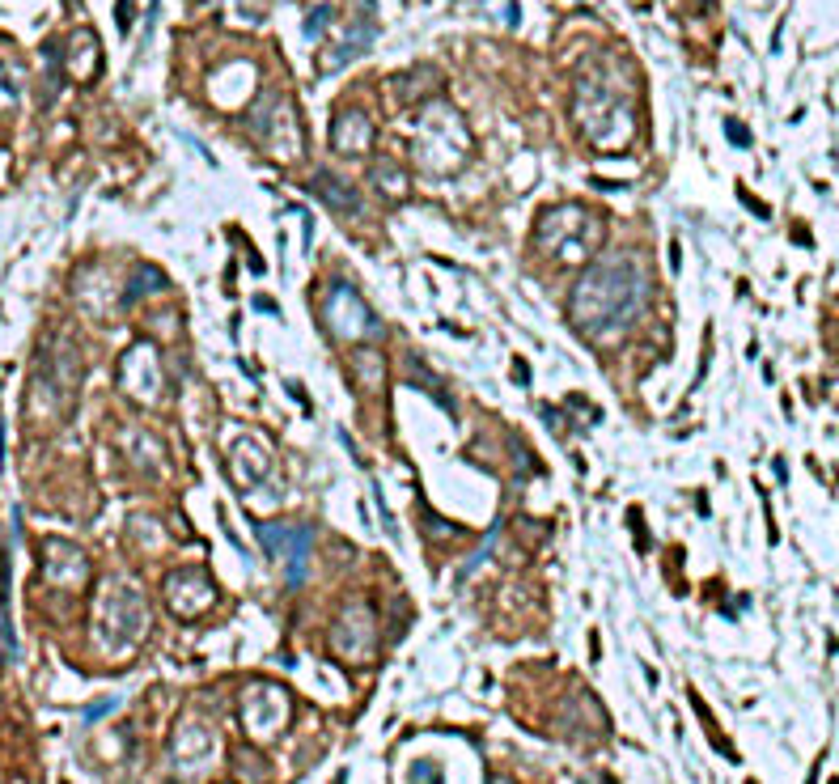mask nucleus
Wrapping results in <instances>:
<instances>
[{
	"mask_svg": "<svg viewBox=\"0 0 839 784\" xmlns=\"http://www.w3.org/2000/svg\"><path fill=\"white\" fill-rule=\"evenodd\" d=\"M373 34H378V26H373V17H361V22H352L344 34H339V43H331L323 56H318L314 64H318V73H339L344 64H352V60H361L365 51H369V43H373Z\"/></svg>",
	"mask_w": 839,
	"mask_h": 784,
	"instance_id": "dca6fc26",
	"label": "nucleus"
},
{
	"mask_svg": "<svg viewBox=\"0 0 839 784\" xmlns=\"http://www.w3.org/2000/svg\"><path fill=\"white\" fill-rule=\"evenodd\" d=\"M475 153V136L467 128L462 111H454L450 102H424L416 115V136H412V162L428 178H450L458 170H467Z\"/></svg>",
	"mask_w": 839,
	"mask_h": 784,
	"instance_id": "7ed1b4c3",
	"label": "nucleus"
},
{
	"mask_svg": "<svg viewBox=\"0 0 839 784\" xmlns=\"http://www.w3.org/2000/svg\"><path fill=\"white\" fill-rule=\"evenodd\" d=\"M348 369H352V382L365 390V395H378L382 382H386V356L373 352V348H356L348 356Z\"/></svg>",
	"mask_w": 839,
	"mask_h": 784,
	"instance_id": "412c9836",
	"label": "nucleus"
},
{
	"mask_svg": "<svg viewBox=\"0 0 839 784\" xmlns=\"http://www.w3.org/2000/svg\"><path fill=\"white\" fill-rule=\"evenodd\" d=\"M602 238L606 225L585 204H556L539 212V221H534V246L556 263H589L598 255Z\"/></svg>",
	"mask_w": 839,
	"mask_h": 784,
	"instance_id": "39448f33",
	"label": "nucleus"
},
{
	"mask_svg": "<svg viewBox=\"0 0 839 784\" xmlns=\"http://www.w3.org/2000/svg\"><path fill=\"white\" fill-rule=\"evenodd\" d=\"M412 784H441V776H437L433 763H416V768H412Z\"/></svg>",
	"mask_w": 839,
	"mask_h": 784,
	"instance_id": "393cba45",
	"label": "nucleus"
},
{
	"mask_svg": "<svg viewBox=\"0 0 839 784\" xmlns=\"http://www.w3.org/2000/svg\"><path fill=\"white\" fill-rule=\"evenodd\" d=\"M649 306V276L632 255H606L589 263L568 293V323L585 340H615Z\"/></svg>",
	"mask_w": 839,
	"mask_h": 784,
	"instance_id": "f257e3e1",
	"label": "nucleus"
},
{
	"mask_svg": "<svg viewBox=\"0 0 839 784\" xmlns=\"http://www.w3.org/2000/svg\"><path fill=\"white\" fill-rule=\"evenodd\" d=\"M111 708H119V700H102V704H94V708L85 712V721H98V717H106Z\"/></svg>",
	"mask_w": 839,
	"mask_h": 784,
	"instance_id": "a878e982",
	"label": "nucleus"
},
{
	"mask_svg": "<svg viewBox=\"0 0 839 784\" xmlns=\"http://www.w3.org/2000/svg\"><path fill=\"white\" fill-rule=\"evenodd\" d=\"M331 645L339 657H352V662H365L373 657V615L365 602H352V607L339 615L335 632H331Z\"/></svg>",
	"mask_w": 839,
	"mask_h": 784,
	"instance_id": "ddd939ff",
	"label": "nucleus"
},
{
	"mask_svg": "<svg viewBox=\"0 0 839 784\" xmlns=\"http://www.w3.org/2000/svg\"><path fill=\"white\" fill-rule=\"evenodd\" d=\"M115 378H119V390H123V395L136 399V403H157V399H162V390H166L162 356H157V348H153L149 340L132 344L128 352L119 356Z\"/></svg>",
	"mask_w": 839,
	"mask_h": 784,
	"instance_id": "1a4fd4ad",
	"label": "nucleus"
},
{
	"mask_svg": "<svg viewBox=\"0 0 839 784\" xmlns=\"http://www.w3.org/2000/svg\"><path fill=\"white\" fill-rule=\"evenodd\" d=\"M255 534H259V543L267 547V556H272V560H284V568H289V585H301V581H306L310 543H314V530H310V526L259 522Z\"/></svg>",
	"mask_w": 839,
	"mask_h": 784,
	"instance_id": "9d476101",
	"label": "nucleus"
},
{
	"mask_svg": "<svg viewBox=\"0 0 839 784\" xmlns=\"http://www.w3.org/2000/svg\"><path fill=\"white\" fill-rule=\"evenodd\" d=\"M725 132H729V140H734V145H751V136H746V128H738L734 119L725 123Z\"/></svg>",
	"mask_w": 839,
	"mask_h": 784,
	"instance_id": "bb28decb",
	"label": "nucleus"
},
{
	"mask_svg": "<svg viewBox=\"0 0 839 784\" xmlns=\"http://www.w3.org/2000/svg\"><path fill=\"white\" fill-rule=\"evenodd\" d=\"M492 784H513V780H505V776H496V780H492Z\"/></svg>",
	"mask_w": 839,
	"mask_h": 784,
	"instance_id": "c85d7f7f",
	"label": "nucleus"
},
{
	"mask_svg": "<svg viewBox=\"0 0 839 784\" xmlns=\"http://www.w3.org/2000/svg\"><path fill=\"white\" fill-rule=\"evenodd\" d=\"M369 178H373V187L382 191V200H390V204H403L407 195H412V178H407V170L399 162H390V157H378Z\"/></svg>",
	"mask_w": 839,
	"mask_h": 784,
	"instance_id": "4be33fe9",
	"label": "nucleus"
},
{
	"mask_svg": "<svg viewBox=\"0 0 839 784\" xmlns=\"http://www.w3.org/2000/svg\"><path fill=\"white\" fill-rule=\"evenodd\" d=\"M64 68L73 73L77 81H94L98 68H102V47L94 39V30H77L73 39H68V56H64Z\"/></svg>",
	"mask_w": 839,
	"mask_h": 784,
	"instance_id": "aec40b11",
	"label": "nucleus"
},
{
	"mask_svg": "<svg viewBox=\"0 0 839 784\" xmlns=\"http://www.w3.org/2000/svg\"><path fill=\"white\" fill-rule=\"evenodd\" d=\"M323 323H327V331L335 335V340H344V344H369V340H378V335L386 331L378 323V314L369 310V301L344 280H335L331 289L323 293Z\"/></svg>",
	"mask_w": 839,
	"mask_h": 784,
	"instance_id": "6e6552de",
	"label": "nucleus"
},
{
	"mask_svg": "<svg viewBox=\"0 0 839 784\" xmlns=\"http://www.w3.org/2000/svg\"><path fill=\"white\" fill-rule=\"evenodd\" d=\"M43 577L56 581V585H68V590H77L85 585L89 577V564H85V551L64 543V539H47L43 543Z\"/></svg>",
	"mask_w": 839,
	"mask_h": 784,
	"instance_id": "4468645a",
	"label": "nucleus"
},
{
	"mask_svg": "<svg viewBox=\"0 0 839 784\" xmlns=\"http://www.w3.org/2000/svg\"><path fill=\"white\" fill-rule=\"evenodd\" d=\"M229 471H234V479L242 488H251V484H259V479L272 475V454H267L263 441L242 437L234 445V454H229Z\"/></svg>",
	"mask_w": 839,
	"mask_h": 784,
	"instance_id": "a211bd4d",
	"label": "nucleus"
},
{
	"mask_svg": "<svg viewBox=\"0 0 839 784\" xmlns=\"http://www.w3.org/2000/svg\"><path fill=\"white\" fill-rule=\"evenodd\" d=\"M331 17H335V9H331V5H318V9L306 17V39H310V43H314L318 34H323V30L331 26Z\"/></svg>",
	"mask_w": 839,
	"mask_h": 784,
	"instance_id": "b1692460",
	"label": "nucleus"
},
{
	"mask_svg": "<svg viewBox=\"0 0 839 784\" xmlns=\"http://www.w3.org/2000/svg\"><path fill=\"white\" fill-rule=\"evenodd\" d=\"M212 602H217V585L204 568H178L166 577V607L178 619H200Z\"/></svg>",
	"mask_w": 839,
	"mask_h": 784,
	"instance_id": "9b49d317",
	"label": "nucleus"
},
{
	"mask_svg": "<svg viewBox=\"0 0 839 784\" xmlns=\"http://www.w3.org/2000/svg\"><path fill=\"white\" fill-rule=\"evenodd\" d=\"M331 149L348 157H365L373 149V123L361 106H344L331 119Z\"/></svg>",
	"mask_w": 839,
	"mask_h": 784,
	"instance_id": "2eb2a0df",
	"label": "nucleus"
},
{
	"mask_svg": "<svg viewBox=\"0 0 839 784\" xmlns=\"http://www.w3.org/2000/svg\"><path fill=\"white\" fill-rule=\"evenodd\" d=\"M242 721L255 738H276L280 729L289 725V696L272 683L251 687L246 691V704H242Z\"/></svg>",
	"mask_w": 839,
	"mask_h": 784,
	"instance_id": "f8f14e48",
	"label": "nucleus"
},
{
	"mask_svg": "<svg viewBox=\"0 0 839 784\" xmlns=\"http://www.w3.org/2000/svg\"><path fill=\"white\" fill-rule=\"evenodd\" d=\"M128 13H132V0H119V26L128 30Z\"/></svg>",
	"mask_w": 839,
	"mask_h": 784,
	"instance_id": "cd10ccee",
	"label": "nucleus"
},
{
	"mask_svg": "<svg viewBox=\"0 0 839 784\" xmlns=\"http://www.w3.org/2000/svg\"><path fill=\"white\" fill-rule=\"evenodd\" d=\"M310 191H314L331 212H339V217H361V212H365L361 195H356V191L344 183V178H335L331 170H318V174L310 178Z\"/></svg>",
	"mask_w": 839,
	"mask_h": 784,
	"instance_id": "6ab92c4d",
	"label": "nucleus"
},
{
	"mask_svg": "<svg viewBox=\"0 0 839 784\" xmlns=\"http://www.w3.org/2000/svg\"><path fill=\"white\" fill-rule=\"evenodd\" d=\"M212 751H217V742H212V734L204 725H195V721H187V725H178V734H174V768L178 772H187V776H200L204 768H208V759H212Z\"/></svg>",
	"mask_w": 839,
	"mask_h": 784,
	"instance_id": "f3484780",
	"label": "nucleus"
},
{
	"mask_svg": "<svg viewBox=\"0 0 839 784\" xmlns=\"http://www.w3.org/2000/svg\"><path fill=\"white\" fill-rule=\"evenodd\" d=\"M149 289H166V276H162V267H149V263H140L132 280H128V293H123V306H136L140 297H149Z\"/></svg>",
	"mask_w": 839,
	"mask_h": 784,
	"instance_id": "5701e85b",
	"label": "nucleus"
},
{
	"mask_svg": "<svg viewBox=\"0 0 839 784\" xmlns=\"http://www.w3.org/2000/svg\"><path fill=\"white\" fill-rule=\"evenodd\" d=\"M68 5H77V0H68Z\"/></svg>",
	"mask_w": 839,
	"mask_h": 784,
	"instance_id": "c756f323",
	"label": "nucleus"
},
{
	"mask_svg": "<svg viewBox=\"0 0 839 784\" xmlns=\"http://www.w3.org/2000/svg\"><path fill=\"white\" fill-rule=\"evenodd\" d=\"M573 119L598 153H619L636 140V81L619 56H594L573 85Z\"/></svg>",
	"mask_w": 839,
	"mask_h": 784,
	"instance_id": "f03ea898",
	"label": "nucleus"
},
{
	"mask_svg": "<svg viewBox=\"0 0 839 784\" xmlns=\"http://www.w3.org/2000/svg\"><path fill=\"white\" fill-rule=\"evenodd\" d=\"M94 632H98V640H102L106 653H132V649L140 645V636L149 632L145 594H140L128 577H111V581L102 585L98 615H94Z\"/></svg>",
	"mask_w": 839,
	"mask_h": 784,
	"instance_id": "423d86ee",
	"label": "nucleus"
},
{
	"mask_svg": "<svg viewBox=\"0 0 839 784\" xmlns=\"http://www.w3.org/2000/svg\"><path fill=\"white\" fill-rule=\"evenodd\" d=\"M246 132L255 136V145L276 157V162H297L306 153V132H301V119H297V106L289 94L280 89H263V94L251 102L246 111Z\"/></svg>",
	"mask_w": 839,
	"mask_h": 784,
	"instance_id": "0eeeda50",
	"label": "nucleus"
},
{
	"mask_svg": "<svg viewBox=\"0 0 839 784\" xmlns=\"http://www.w3.org/2000/svg\"><path fill=\"white\" fill-rule=\"evenodd\" d=\"M77 386H81V352L73 348V340H47L39 348V361H34V378H30V403H26V416L34 420H60L73 412V399H77Z\"/></svg>",
	"mask_w": 839,
	"mask_h": 784,
	"instance_id": "20e7f679",
	"label": "nucleus"
}]
</instances>
